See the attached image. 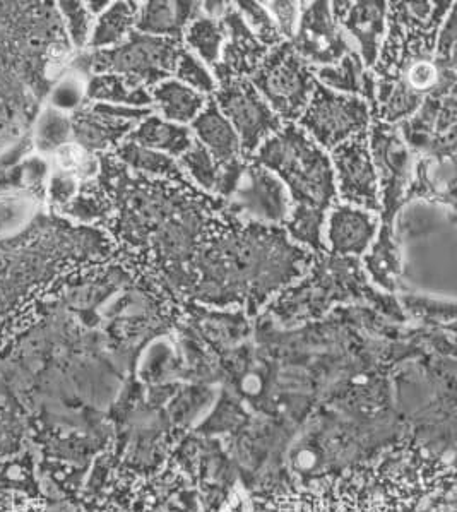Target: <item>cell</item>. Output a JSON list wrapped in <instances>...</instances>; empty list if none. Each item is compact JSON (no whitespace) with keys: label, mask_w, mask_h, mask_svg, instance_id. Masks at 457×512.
<instances>
[{"label":"cell","mask_w":457,"mask_h":512,"mask_svg":"<svg viewBox=\"0 0 457 512\" xmlns=\"http://www.w3.org/2000/svg\"><path fill=\"white\" fill-rule=\"evenodd\" d=\"M67 215H71L76 220L86 221V223H93V221L105 218L108 213V204L96 196V194H88V192H81L79 196L74 197L71 203L64 206Z\"/></svg>","instance_id":"obj_31"},{"label":"cell","mask_w":457,"mask_h":512,"mask_svg":"<svg viewBox=\"0 0 457 512\" xmlns=\"http://www.w3.org/2000/svg\"><path fill=\"white\" fill-rule=\"evenodd\" d=\"M372 108L360 96L343 95L317 83L302 117L295 122L324 151L367 132Z\"/></svg>","instance_id":"obj_5"},{"label":"cell","mask_w":457,"mask_h":512,"mask_svg":"<svg viewBox=\"0 0 457 512\" xmlns=\"http://www.w3.org/2000/svg\"><path fill=\"white\" fill-rule=\"evenodd\" d=\"M30 410L0 374V461L30 447Z\"/></svg>","instance_id":"obj_15"},{"label":"cell","mask_w":457,"mask_h":512,"mask_svg":"<svg viewBox=\"0 0 457 512\" xmlns=\"http://www.w3.org/2000/svg\"><path fill=\"white\" fill-rule=\"evenodd\" d=\"M173 78L185 86H189L190 90L197 91L208 98H211L214 91L218 90V81L214 78L211 67L197 59L196 55L190 54L185 47L182 48L179 59H177Z\"/></svg>","instance_id":"obj_26"},{"label":"cell","mask_w":457,"mask_h":512,"mask_svg":"<svg viewBox=\"0 0 457 512\" xmlns=\"http://www.w3.org/2000/svg\"><path fill=\"white\" fill-rule=\"evenodd\" d=\"M137 2H113L95 19L88 47L107 50L125 42L136 28Z\"/></svg>","instance_id":"obj_22"},{"label":"cell","mask_w":457,"mask_h":512,"mask_svg":"<svg viewBox=\"0 0 457 512\" xmlns=\"http://www.w3.org/2000/svg\"><path fill=\"white\" fill-rule=\"evenodd\" d=\"M339 203L380 213L379 180L368 148V134H358L329 151Z\"/></svg>","instance_id":"obj_9"},{"label":"cell","mask_w":457,"mask_h":512,"mask_svg":"<svg viewBox=\"0 0 457 512\" xmlns=\"http://www.w3.org/2000/svg\"><path fill=\"white\" fill-rule=\"evenodd\" d=\"M86 100L122 107H153V100L144 84L119 74H95L86 86Z\"/></svg>","instance_id":"obj_21"},{"label":"cell","mask_w":457,"mask_h":512,"mask_svg":"<svg viewBox=\"0 0 457 512\" xmlns=\"http://www.w3.org/2000/svg\"><path fill=\"white\" fill-rule=\"evenodd\" d=\"M334 19L360 55L367 71L374 69L386 40L389 4L375 2H329Z\"/></svg>","instance_id":"obj_10"},{"label":"cell","mask_w":457,"mask_h":512,"mask_svg":"<svg viewBox=\"0 0 457 512\" xmlns=\"http://www.w3.org/2000/svg\"><path fill=\"white\" fill-rule=\"evenodd\" d=\"M211 194L238 220L278 227L290 218L291 201L285 185L254 156L240 155L220 163Z\"/></svg>","instance_id":"obj_2"},{"label":"cell","mask_w":457,"mask_h":512,"mask_svg":"<svg viewBox=\"0 0 457 512\" xmlns=\"http://www.w3.org/2000/svg\"><path fill=\"white\" fill-rule=\"evenodd\" d=\"M177 161L189 182H194L199 189L211 194L216 177H218L220 163L214 160L213 156L209 155L196 139H194V144Z\"/></svg>","instance_id":"obj_25"},{"label":"cell","mask_w":457,"mask_h":512,"mask_svg":"<svg viewBox=\"0 0 457 512\" xmlns=\"http://www.w3.org/2000/svg\"><path fill=\"white\" fill-rule=\"evenodd\" d=\"M192 136L218 163L233 160L242 155V146L232 124L221 114L218 105L209 98L201 114L190 122Z\"/></svg>","instance_id":"obj_14"},{"label":"cell","mask_w":457,"mask_h":512,"mask_svg":"<svg viewBox=\"0 0 457 512\" xmlns=\"http://www.w3.org/2000/svg\"><path fill=\"white\" fill-rule=\"evenodd\" d=\"M368 148L379 180L380 225L394 228V218L410 191L413 156L396 127L377 120L370 124Z\"/></svg>","instance_id":"obj_6"},{"label":"cell","mask_w":457,"mask_h":512,"mask_svg":"<svg viewBox=\"0 0 457 512\" xmlns=\"http://www.w3.org/2000/svg\"><path fill=\"white\" fill-rule=\"evenodd\" d=\"M314 74L317 83L326 86L327 90L343 95L360 96L374 112L375 74L365 69L357 52L346 55L336 66L314 69Z\"/></svg>","instance_id":"obj_17"},{"label":"cell","mask_w":457,"mask_h":512,"mask_svg":"<svg viewBox=\"0 0 457 512\" xmlns=\"http://www.w3.org/2000/svg\"><path fill=\"white\" fill-rule=\"evenodd\" d=\"M149 95L153 100L155 114L172 124L187 127L201 114L202 108L209 100L208 96L190 90L189 86L175 78H168L156 84L149 90Z\"/></svg>","instance_id":"obj_18"},{"label":"cell","mask_w":457,"mask_h":512,"mask_svg":"<svg viewBox=\"0 0 457 512\" xmlns=\"http://www.w3.org/2000/svg\"><path fill=\"white\" fill-rule=\"evenodd\" d=\"M220 21L225 30V45L220 64L211 69L214 78H250L268 54V48L249 30L232 2Z\"/></svg>","instance_id":"obj_12"},{"label":"cell","mask_w":457,"mask_h":512,"mask_svg":"<svg viewBox=\"0 0 457 512\" xmlns=\"http://www.w3.org/2000/svg\"><path fill=\"white\" fill-rule=\"evenodd\" d=\"M182 48V40L143 35L134 30L117 47L93 50L91 54L79 57V60H83V66L79 67L78 72L83 74L91 71L93 76L119 74L151 90L161 81L173 78Z\"/></svg>","instance_id":"obj_3"},{"label":"cell","mask_w":457,"mask_h":512,"mask_svg":"<svg viewBox=\"0 0 457 512\" xmlns=\"http://www.w3.org/2000/svg\"><path fill=\"white\" fill-rule=\"evenodd\" d=\"M86 86L88 81L81 72H69L52 90V105L59 112H74L86 100Z\"/></svg>","instance_id":"obj_30"},{"label":"cell","mask_w":457,"mask_h":512,"mask_svg":"<svg viewBox=\"0 0 457 512\" xmlns=\"http://www.w3.org/2000/svg\"><path fill=\"white\" fill-rule=\"evenodd\" d=\"M249 81L283 124H295L302 117L317 86L314 69L295 54L290 42L268 50Z\"/></svg>","instance_id":"obj_4"},{"label":"cell","mask_w":457,"mask_h":512,"mask_svg":"<svg viewBox=\"0 0 457 512\" xmlns=\"http://www.w3.org/2000/svg\"><path fill=\"white\" fill-rule=\"evenodd\" d=\"M211 98L237 132L244 156L254 155L268 137L283 127L249 78L218 79V90Z\"/></svg>","instance_id":"obj_7"},{"label":"cell","mask_w":457,"mask_h":512,"mask_svg":"<svg viewBox=\"0 0 457 512\" xmlns=\"http://www.w3.org/2000/svg\"><path fill=\"white\" fill-rule=\"evenodd\" d=\"M71 122L72 137L76 141V146L88 153L117 148L136 127L134 122L112 119L107 115L98 114L95 110L79 112L72 117Z\"/></svg>","instance_id":"obj_16"},{"label":"cell","mask_w":457,"mask_h":512,"mask_svg":"<svg viewBox=\"0 0 457 512\" xmlns=\"http://www.w3.org/2000/svg\"><path fill=\"white\" fill-rule=\"evenodd\" d=\"M230 2H201L202 14L211 19H221L225 16Z\"/></svg>","instance_id":"obj_34"},{"label":"cell","mask_w":457,"mask_h":512,"mask_svg":"<svg viewBox=\"0 0 457 512\" xmlns=\"http://www.w3.org/2000/svg\"><path fill=\"white\" fill-rule=\"evenodd\" d=\"M125 141L179 160L194 144V136L189 127L172 124L161 119L160 115L151 114L136 124L131 134L125 137Z\"/></svg>","instance_id":"obj_19"},{"label":"cell","mask_w":457,"mask_h":512,"mask_svg":"<svg viewBox=\"0 0 457 512\" xmlns=\"http://www.w3.org/2000/svg\"><path fill=\"white\" fill-rule=\"evenodd\" d=\"M290 45L312 69L336 66L355 52L350 38L334 19L331 4L324 0L300 4V19Z\"/></svg>","instance_id":"obj_8"},{"label":"cell","mask_w":457,"mask_h":512,"mask_svg":"<svg viewBox=\"0 0 457 512\" xmlns=\"http://www.w3.org/2000/svg\"><path fill=\"white\" fill-rule=\"evenodd\" d=\"M184 47L196 55L208 67L218 66L225 45V30L220 19H211L201 14L187 26L182 36Z\"/></svg>","instance_id":"obj_24"},{"label":"cell","mask_w":457,"mask_h":512,"mask_svg":"<svg viewBox=\"0 0 457 512\" xmlns=\"http://www.w3.org/2000/svg\"><path fill=\"white\" fill-rule=\"evenodd\" d=\"M59 12L66 24L69 43L76 48L88 47L95 18L83 2H60Z\"/></svg>","instance_id":"obj_29"},{"label":"cell","mask_w":457,"mask_h":512,"mask_svg":"<svg viewBox=\"0 0 457 512\" xmlns=\"http://www.w3.org/2000/svg\"><path fill=\"white\" fill-rule=\"evenodd\" d=\"M43 512H86L83 507L74 502L62 501V499H50Z\"/></svg>","instance_id":"obj_35"},{"label":"cell","mask_w":457,"mask_h":512,"mask_svg":"<svg viewBox=\"0 0 457 512\" xmlns=\"http://www.w3.org/2000/svg\"><path fill=\"white\" fill-rule=\"evenodd\" d=\"M379 228L377 213L338 201L327 213L324 247L334 257H363L374 244Z\"/></svg>","instance_id":"obj_11"},{"label":"cell","mask_w":457,"mask_h":512,"mask_svg":"<svg viewBox=\"0 0 457 512\" xmlns=\"http://www.w3.org/2000/svg\"><path fill=\"white\" fill-rule=\"evenodd\" d=\"M78 196V179L66 172L55 173L50 180V197L57 206H67Z\"/></svg>","instance_id":"obj_33"},{"label":"cell","mask_w":457,"mask_h":512,"mask_svg":"<svg viewBox=\"0 0 457 512\" xmlns=\"http://www.w3.org/2000/svg\"><path fill=\"white\" fill-rule=\"evenodd\" d=\"M363 264L375 285L384 292H398L403 276V252L399 249L394 228L380 225L374 244L363 256Z\"/></svg>","instance_id":"obj_20"},{"label":"cell","mask_w":457,"mask_h":512,"mask_svg":"<svg viewBox=\"0 0 457 512\" xmlns=\"http://www.w3.org/2000/svg\"><path fill=\"white\" fill-rule=\"evenodd\" d=\"M72 137V122L66 114L55 108H48L38 120L35 131L36 148L48 153L59 151L69 144Z\"/></svg>","instance_id":"obj_28"},{"label":"cell","mask_w":457,"mask_h":512,"mask_svg":"<svg viewBox=\"0 0 457 512\" xmlns=\"http://www.w3.org/2000/svg\"><path fill=\"white\" fill-rule=\"evenodd\" d=\"M233 6L240 12V16L244 18L245 24L249 26V30L254 33L257 40L268 50L278 47V45L285 42L283 36L279 33L278 26L274 23V19L271 18V14H269L268 9L264 7L262 2L240 0V2H233Z\"/></svg>","instance_id":"obj_27"},{"label":"cell","mask_w":457,"mask_h":512,"mask_svg":"<svg viewBox=\"0 0 457 512\" xmlns=\"http://www.w3.org/2000/svg\"><path fill=\"white\" fill-rule=\"evenodd\" d=\"M264 7L268 9L271 18L278 26L279 33L283 36L285 42H290L295 31H297L298 19H300V4L298 2H262Z\"/></svg>","instance_id":"obj_32"},{"label":"cell","mask_w":457,"mask_h":512,"mask_svg":"<svg viewBox=\"0 0 457 512\" xmlns=\"http://www.w3.org/2000/svg\"><path fill=\"white\" fill-rule=\"evenodd\" d=\"M202 14L201 2H144L137 12V33L182 40L184 31Z\"/></svg>","instance_id":"obj_13"},{"label":"cell","mask_w":457,"mask_h":512,"mask_svg":"<svg viewBox=\"0 0 457 512\" xmlns=\"http://www.w3.org/2000/svg\"><path fill=\"white\" fill-rule=\"evenodd\" d=\"M252 156L278 177L290 196L288 237L312 252H326L324 225L327 213L338 203L329 153L297 124H283Z\"/></svg>","instance_id":"obj_1"},{"label":"cell","mask_w":457,"mask_h":512,"mask_svg":"<svg viewBox=\"0 0 457 512\" xmlns=\"http://www.w3.org/2000/svg\"><path fill=\"white\" fill-rule=\"evenodd\" d=\"M115 156L124 163L125 167L132 168L134 172L175 182V184H190L184 170L180 168L179 161L172 156L163 155L153 149L141 148L129 141H124L115 148Z\"/></svg>","instance_id":"obj_23"}]
</instances>
